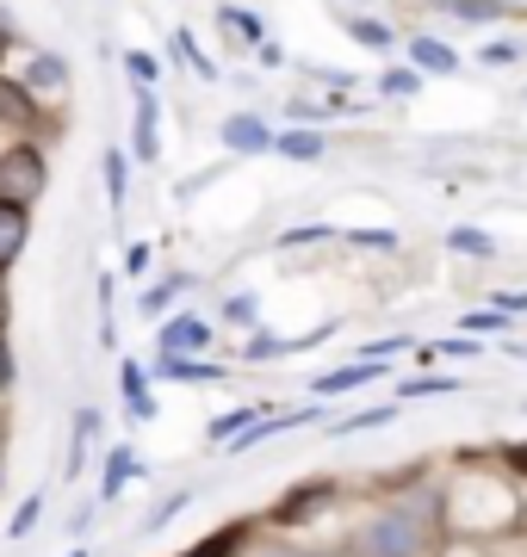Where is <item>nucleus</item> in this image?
Returning <instances> with one entry per match:
<instances>
[{
    "instance_id": "nucleus-29",
    "label": "nucleus",
    "mask_w": 527,
    "mask_h": 557,
    "mask_svg": "<svg viewBox=\"0 0 527 557\" xmlns=\"http://www.w3.org/2000/svg\"><path fill=\"white\" fill-rule=\"evenodd\" d=\"M13 384V347H7V335H0V391Z\"/></svg>"
},
{
    "instance_id": "nucleus-28",
    "label": "nucleus",
    "mask_w": 527,
    "mask_h": 557,
    "mask_svg": "<svg viewBox=\"0 0 527 557\" xmlns=\"http://www.w3.org/2000/svg\"><path fill=\"white\" fill-rule=\"evenodd\" d=\"M379 421H391V409H360V416L347 421L342 434H354V428H379Z\"/></svg>"
},
{
    "instance_id": "nucleus-16",
    "label": "nucleus",
    "mask_w": 527,
    "mask_h": 557,
    "mask_svg": "<svg viewBox=\"0 0 527 557\" xmlns=\"http://www.w3.org/2000/svg\"><path fill=\"white\" fill-rule=\"evenodd\" d=\"M323 502H329V483H317V490H298V496H285L280 520H298V515H310V508H323Z\"/></svg>"
},
{
    "instance_id": "nucleus-12",
    "label": "nucleus",
    "mask_w": 527,
    "mask_h": 557,
    "mask_svg": "<svg viewBox=\"0 0 527 557\" xmlns=\"http://www.w3.org/2000/svg\"><path fill=\"white\" fill-rule=\"evenodd\" d=\"M273 149L292 156V161H317L323 156V137H317V131H285V137H273Z\"/></svg>"
},
{
    "instance_id": "nucleus-23",
    "label": "nucleus",
    "mask_w": 527,
    "mask_h": 557,
    "mask_svg": "<svg viewBox=\"0 0 527 557\" xmlns=\"http://www.w3.org/2000/svg\"><path fill=\"white\" fill-rule=\"evenodd\" d=\"M38 515H44V496H32V502L20 508V515H13V539H25V533H32V527H38Z\"/></svg>"
},
{
    "instance_id": "nucleus-10",
    "label": "nucleus",
    "mask_w": 527,
    "mask_h": 557,
    "mask_svg": "<svg viewBox=\"0 0 527 557\" xmlns=\"http://www.w3.org/2000/svg\"><path fill=\"white\" fill-rule=\"evenodd\" d=\"M137 156L156 161V100H149V87H137Z\"/></svg>"
},
{
    "instance_id": "nucleus-27",
    "label": "nucleus",
    "mask_w": 527,
    "mask_h": 557,
    "mask_svg": "<svg viewBox=\"0 0 527 557\" xmlns=\"http://www.w3.org/2000/svg\"><path fill=\"white\" fill-rule=\"evenodd\" d=\"M347 242H360V248H397V236H391V230H354Z\"/></svg>"
},
{
    "instance_id": "nucleus-17",
    "label": "nucleus",
    "mask_w": 527,
    "mask_h": 557,
    "mask_svg": "<svg viewBox=\"0 0 527 557\" xmlns=\"http://www.w3.org/2000/svg\"><path fill=\"white\" fill-rule=\"evenodd\" d=\"M124 478H137V458H131V453L119 446V453H112V465H106V502H112V496L124 490Z\"/></svg>"
},
{
    "instance_id": "nucleus-31",
    "label": "nucleus",
    "mask_w": 527,
    "mask_h": 557,
    "mask_svg": "<svg viewBox=\"0 0 527 557\" xmlns=\"http://www.w3.org/2000/svg\"><path fill=\"white\" fill-rule=\"evenodd\" d=\"M7 317H13V304H7V285H0V335H7Z\"/></svg>"
},
{
    "instance_id": "nucleus-20",
    "label": "nucleus",
    "mask_w": 527,
    "mask_h": 557,
    "mask_svg": "<svg viewBox=\"0 0 527 557\" xmlns=\"http://www.w3.org/2000/svg\"><path fill=\"white\" fill-rule=\"evenodd\" d=\"M347 32H354V38H360L366 50H385V44H397V38H391V32H385V25H379V20H354V25H347Z\"/></svg>"
},
{
    "instance_id": "nucleus-26",
    "label": "nucleus",
    "mask_w": 527,
    "mask_h": 557,
    "mask_svg": "<svg viewBox=\"0 0 527 557\" xmlns=\"http://www.w3.org/2000/svg\"><path fill=\"white\" fill-rule=\"evenodd\" d=\"M124 69H131V81H156V57H143V50H131Z\"/></svg>"
},
{
    "instance_id": "nucleus-5",
    "label": "nucleus",
    "mask_w": 527,
    "mask_h": 557,
    "mask_svg": "<svg viewBox=\"0 0 527 557\" xmlns=\"http://www.w3.org/2000/svg\"><path fill=\"white\" fill-rule=\"evenodd\" d=\"M0 119L20 124V131L38 124V106H32V87H25V81H0Z\"/></svg>"
},
{
    "instance_id": "nucleus-18",
    "label": "nucleus",
    "mask_w": 527,
    "mask_h": 557,
    "mask_svg": "<svg viewBox=\"0 0 527 557\" xmlns=\"http://www.w3.org/2000/svg\"><path fill=\"white\" fill-rule=\"evenodd\" d=\"M446 242H453L459 255H478V260H490V255H497V242H490L485 230H453V236H446Z\"/></svg>"
},
{
    "instance_id": "nucleus-6",
    "label": "nucleus",
    "mask_w": 527,
    "mask_h": 557,
    "mask_svg": "<svg viewBox=\"0 0 527 557\" xmlns=\"http://www.w3.org/2000/svg\"><path fill=\"white\" fill-rule=\"evenodd\" d=\"M156 341H162V354H186V347H205V341H211V329H205L199 317H174Z\"/></svg>"
},
{
    "instance_id": "nucleus-19",
    "label": "nucleus",
    "mask_w": 527,
    "mask_h": 557,
    "mask_svg": "<svg viewBox=\"0 0 527 557\" xmlns=\"http://www.w3.org/2000/svg\"><path fill=\"white\" fill-rule=\"evenodd\" d=\"M186 285H193V278H168V285H149V292H143V310H149V317H156V310H168V304H174V292H186Z\"/></svg>"
},
{
    "instance_id": "nucleus-2",
    "label": "nucleus",
    "mask_w": 527,
    "mask_h": 557,
    "mask_svg": "<svg viewBox=\"0 0 527 557\" xmlns=\"http://www.w3.org/2000/svg\"><path fill=\"white\" fill-rule=\"evenodd\" d=\"M44 193V156L38 149H7L0 156V199H13V205H32Z\"/></svg>"
},
{
    "instance_id": "nucleus-14",
    "label": "nucleus",
    "mask_w": 527,
    "mask_h": 557,
    "mask_svg": "<svg viewBox=\"0 0 527 557\" xmlns=\"http://www.w3.org/2000/svg\"><path fill=\"white\" fill-rule=\"evenodd\" d=\"M94 428H100V416H94V409H82V416H75V446H69V478L82 471V458H87V440H94Z\"/></svg>"
},
{
    "instance_id": "nucleus-9",
    "label": "nucleus",
    "mask_w": 527,
    "mask_h": 557,
    "mask_svg": "<svg viewBox=\"0 0 527 557\" xmlns=\"http://www.w3.org/2000/svg\"><path fill=\"white\" fill-rule=\"evenodd\" d=\"M409 57H416V69H428V75H453V69H459V57L434 38H409Z\"/></svg>"
},
{
    "instance_id": "nucleus-13",
    "label": "nucleus",
    "mask_w": 527,
    "mask_h": 557,
    "mask_svg": "<svg viewBox=\"0 0 527 557\" xmlns=\"http://www.w3.org/2000/svg\"><path fill=\"white\" fill-rule=\"evenodd\" d=\"M174 57H181V62H186V69H193L199 81H218V62L205 57L199 44H193V32H174Z\"/></svg>"
},
{
    "instance_id": "nucleus-34",
    "label": "nucleus",
    "mask_w": 527,
    "mask_h": 557,
    "mask_svg": "<svg viewBox=\"0 0 527 557\" xmlns=\"http://www.w3.org/2000/svg\"><path fill=\"white\" fill-rule=\"evenodd\" d=\"M75 557H87V552H75Z\"/></svg>"
},
{
    "instance_id": "nucleus-33",
    "label": "nucleus",
    "mask_w": 527,
    "mask_h": 557,
    "mask_svg": "<svg viewBox=\"0 0 527 557\" xmlns=\"http://www.w3.org/2000/svg\"><path fill=\"white\" fill-rule=\"evenodd\" d=\"M0 57H7V38H0Z\"/></svg>"
},
{
    "instance_id": "nucleus-15",
    "label": "nucleus",
    "mask_w": 527,
    "mask_h": 557,
    "mask_svg": "<svg viewBox=\"0 0 527 557\" xmlns=\"http://www.w3.org/2000/svg\"><path fill=\"white\" fill-rule=\"evenodd\" d=\"M446 13H459V20H497L508 13V0H441Z\"/></svg>"
},
{
    "instance_id": "nucleus-32",
    "label": "nucleus",
    "mask_w": 527,
    "mask_h": 557,
    "mask_svg": "<svg viewBox=\"0 0 527 557\" xmlns=\"http://www.w3.org/2000/svg\"><path fill=\"white\" fill-rule=\"evenodd\" d=\"M261 557H298V552H280V545H267V552Z\"/></svg>"
},
{
    "instance_id": "nucleus-21",
    "label": "nucleus",
    "mask_w": 527,
    "mask_h": 557,
    "mask_svg": "<svg viewBox=\"0 0 527 557\" xmlns=\"http://www.w3.org/2000/svg\"><path fill=\"white\" fill-rule=\"evenodd\" d=\"M379 87H385L391 100H397V94H416V87H422V75H416V69H391V75L379 81Z\"/></svg>"
},
{
    "instance_id": "nucleus-7",
    "label": "nucleus",
    "mask_w": 527,
    "mask_h": 557,
    "mask_svg": "<svg viewBox=\"0 0 527 557\" xmlns=\"http://www.w3.org/2000/svg\"><path fill=\"white\" fill-rule=\"evenodd\" d=\"M372 379H379V359H360V366H342V372L317 379V397H342V391H354V384H372Z\"/></svg>"
},
{
    "instance_id": "nucleus-22",
    "label": "nucleus",
    "mask_w": 527,
    "mask_h": 557,
    "mask_svg": "<svg viewBox=\"0 0 527 557\" xmlns=\"http://www.w3.org/2000/svg\"><path fill=\"white\" fill-rule=\"evenodd\" d=\"M106 193H112V205H124V156L119 149L106 156Z\"/></svg>"
},
{
    "instance_id": "nucleus-11",
    "label": "nucleus",
    "mask_w": 527,
    "mask_h": 557,
    "mask_svg": "<svg viewBox=\"0 0 527 557\" xmlns=\"http://www.w3.org/2000/svg\"><path fill=\"white\" fill-rule=\"evenodd\" d=\"M156 372H162V379H205V384L223 379L218 366H193V359H181V354H156Z\"/></svg>"
},
{
    "instance_id": "nucleus-8",
    "label": "nucleus",
    "mask_w": 527,
    "mask_h": 557,
    "mask_svg": "<svg viewBox=\"0 0 527 557\" xmlns=\"http://www.w3.org/2000/svg\"><path fill=\"white\" fill-rule=\"evenodd\" d=\"M25 87H32V94H62V87H69V62L62 57H32Z\"/></svg>"
},
{
    "instance_id": "nucleus-30",
    "label": "nucleus",
    "mask_w": 527,
    "mask_h": 557,
    "mask_svg": "<svg viewBox=\"0 0 527 557\" xmlns=\"http://www.w3.org/2000/svg\"><path fill=\"white\" fill-rule=\"evenodd\" d=\"M485 62H515V44H485Z\"/></svg>"
},
{
    "instance_id": "nucleus-25",
    "label": "nucleus",
    "mask_w": 527,
    "mask_h": 557,
    "mask_svg": "<svg viewBox=\"0 0 527 557\" xmlns=\"http://www.w3.org/2000/svg\"><path fill=\"white\" fill-rule=\"evenodd\" d=\"M441 391H453V379H416V384H404V397H441Z\"/></svg>"
},
{
    "instance_id": "nucleus-1",
    "label": "nucleus",
    "mask_w": 527,
    "mask_h": 557,
    "mask_svg": "<svg viewBox=\"0 0 527 557\" xmlns=\"http://www.w3.org/2000/svg\"><path fill=\"white\" fill-rule=\"evenodd\" d=\"M366 557H422L428 552V515L422 502H409V508H391L366 527Z\"/></svg>"
},
{
    "instance_id": "nucleus-24",
    "label": "nucleus",
    "mask_w": 527,
    "mask_h": 557,
    "mask_svg": "<svg viewBox=\"0 0 527 557\" xmlns=\"http://www.w3.org/2000/svg\"><path fill=\"white\" fill-rule=\"evenodd\" d=\"M255 421V409H236V416H223L218 428H211V440H236V428H248Z\"/></svg>"
},
{
    "instance_id": "nucleus-3",
    "label": "nucleus",
    "mask_w": 527,
    "mask_h": 557,
    "mask_svg": "<svg viewBox=\"0 0 527 557\" xmlns=\"http://www.w3.org/2000/svg\"><path fill=\"white\" fill-rule=\"evenodd\" d=\"M223 149H230V156H267V149H273V131H267L261 119L236 112V119H223Z\"/></svg>"
},
{
    "instance_id": "nucleus-4",
    "label": "nucleus",
    "mask_w": 527,
    "mask_h": 557,
    "mask_svg": "<svg viewBox=\"0 0 527 557\" xmlns=\"http://www.w3.org/2000/svg\"><path fill=\"white\" fill-rule=\"evenodd\" d=\"M25 236H32V223H25V205L0 199V273L25 255Z\"/></svg>"
}]
</instances>
